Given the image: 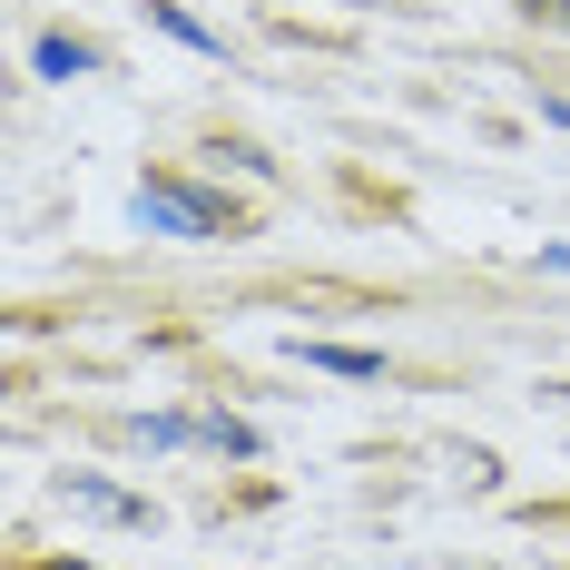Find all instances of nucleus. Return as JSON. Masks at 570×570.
Here are the masks:
<instances>
[{
  "label": "nucleus",
  "mask_w": 570,
  "mask_h": 570,
  "mask_svg": "<svg viewBox=\"0 0 570 570\" xmlns=\"http://www.w3.org/2000/svg\"><path fill=\"white\" fill-rule=\"evenodd\" d=\"M128 217H138L148 236H187V246H207V236H236V207H227V197H207V187H187V177H138Z\"/></svg>",
  "instance_id": "1"
},
{
  "label": "nucleus",
  "mask_w": 570,
  "mask_h": 570,
  "mask_svg": "<svg viewBox=\"0 0 570 570\" xmlns=\"http://www.w3.org/2000/svg\"><path fill=\"white\" fill-rule=\"evenodd\" d=\"M59 502L89 512V521H118V531H148V521H158L138 492H118V482H99V472H59Z\"/></svg>",
  "instance_id": "2"
},
{
  "label": "nucleus",
  "mask_w": 570,
  "mask_h": 570,
  "mask_svg": "<svg viewBox=\"0 0 570 570\" xmlns=\"http://www.w3.org/2000/svg\"><path fill=\"white\" fill-rule=\"evenodd\" d=\"M295 354H305L315 374H344V384H374V374H384V354H374V344H325V335H295Z\"/></svg>",
  "instance_id": "3"
},
{
  "label": "nucleus",
  "mask_w": 570,
  "mask_h": 570,
  "mask_svg": "<svg viewBox=\"0 0 570 570\" xmlns=\"http://www.w3.org/2000/svg\"><path fill=\"white\" fill-rule=\"evenodd\" d=\"M30 69H40V79H89L99 50H89V40H69V30H40V40H30Z\"/></svg>",
  "instance_id": "4"
},
{
  "label": "nucleus",
  "mask_w": 570,
  "mask_h": 570,
  "mask_svg": "<svg viewBox=\"0 0 570 570\" xmlns=\"http://www.w3.org/2000/svg\"><path fill=\"white\" fill-rule=\"evenodd\" d=\"M197 443H207V453L256 462V423H246V413H197Z\"/></svg>",
  "instance_id": "5"
},
{
  "label": "nucleus",
  "mask_w": 570,
  "mask_h": 570,
  "mask_svg": "<svg viewBox=\"0 0 570 570\" xmlns=\"http://www.w3.org/2000/svg\"><path fill=\"white\" fill-rule=\"evenodd\" d=\"M148 20H158V30H168V40H187V50H227V40H217V30H207V20H187V10H177V0H148Z\"/></svg>",
  "instance_id": "6"
},
{
  "label": "nucleus",
  "mask_w": 570,
  "mask_h": 570,
  "mask_svg": "<svg viewBox=\"0 0 570 570\" xmlns=\"http://www.w3.org/2000/svg\"><path fill=\"white\" fill-rule=\"evenodd\" d=\"M128 433H138V443H158V453H177V443H197V413H138Z\"/></svg>",
  "instance_id": "7"
},
{
  "label": "nucleus",
  "mask_w": 570,
  "mask_h": 570,
  "mask_svg": "<svg viewBox=\"0 0 570 570\" xmlns=\"http://www.w3.org/2000/svg\"><path fill=\"white\" fill-rule=\"evenodd\" d=\"M531 20H551V30H570V0H521Z\"/></svg>",
  "instance_id": "8"
},
{
  "label": "nucleus",
  "mask_w": 570,
  "mask_h": 570,
  "mask_svg": "<svg viewBox=\"0 0 570 570\" xmlns=\"http://www.w3.org/2000/svg\"><path fill=\"white\" fill-rule=\"evenodd\" d=\"M541 266H551V276H570V246H541Z\"/></svg>",
  "instance_id": "9"
},
{
  "label": "nucleus",
  "mask_w": 570,
  "mask_h": 570,
  "mask_svg": "<svg viewBox=\"0 0 570 570\" xmlns=\"http://www.w3.org/2000/svg\"><path fill=\"white\" fill-rule=\"evenodd\" d=\"M541 118H551V128H570V99H541Z\"/></svg>",
  "instance_id": "10"
},
{
  "label": "nucleus",
  "mask_w": 570,
  "mask_h": 570,
  "mask_svg": "<svg viewBox=\"0 0 570 570\" xmlns=\"http://www.w3.org/2000/svg\"><path fill=\"white\" fill-rule=\"evenodd\" d=\"M50 570H89V561H50Z\"/></svg>",
  "instance_id": "11"
}]
</instances>
